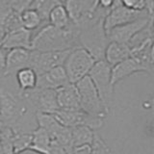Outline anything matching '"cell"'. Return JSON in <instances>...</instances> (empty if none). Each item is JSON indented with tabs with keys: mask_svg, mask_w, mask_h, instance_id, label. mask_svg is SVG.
<instances>
[{
	"mask_svg": "<svg viewBox=\"0 0 154 154\" xmlns=\"http://www.w3.org/2000/svg\"><path fill=\"white\" fill-rule=\"evenodd\" d=\"M71 154H91V147L89 144H87V146H76L73 148Z\"/></svg>",
	"mask_w": 154,
	"mask_h": 154,
	"instance_id": "cell-31",
	"label": "cell"
},
{
	"mask_svg": "<svg viewBox=\"0 0 154 154\" xmlns=\"http://www.w3.org/2000/svg\"><path fill=\"white\" fill-rule=\"evenodd\" d=\"M111 66L105 60L96 61L89 73L101 101L109 112L114 100V85L111 79Z\"/></svg>",
	"mask_w": 154,
	"mask_h": 154,
	"instance_id": "cell-5",
	"label": "cell"
},
{
	"mask_svg": "<svg viewBox=\"0 0 154 154\" xmlns=\"http://www.w3.org/2000/svg\"><path fill=\"white\" fill-rule=\"evenodd\" d=\"M60 4H62L61 0H34L30 8L36 10L42 17V20L48 23L47 20L50 12Z\"/></svg>",
	"mask_w": 154,
	"mask_h": 154,
	"instance_id": "cell-26",
	"label": "cell"
},
{
	"mask_svg": "<svg viewBox=\"0 0 154 154\" xmlns=\"http://www.w3.org/2000/svg\"><path fill=\"white\" fill-rule=\"evenodd\" d=\"M115 4V0H98V7L105 11H110Z\"/></svg>",
	"mask_w": 154,
	"mask_h": 154,
	"instance_id": "cell-32",
	"label": "cell"
},
{
	"mask_svg": "<svg viewBox=\"0 0 154 154\" xmlns=\"http://www.w3.org/2000/svg\"><path fill=\"white\" fill-rule=\"evenodd\" d=\"M148 129H149V132L152 133V134L154 135V117H153V119H152V120H151L150 124H149Z\"/></svg>",
	"mask_w": 154,
	"mask_h": 154,
	"instance_id": "cell-35",
	"label": "cell"
},
{
	"mask_svg": "<svg viewBox=\"0 0 154 154\" xmlns=\"http://www.w3.org/2000/svg\"><path fill=\"white\" fill-rule=\"evenodd\" d=\"M94 131L87 126H75L71 128V138L73 148L81 146H91L94 137Z\"/></svg>",
	"mask_w": 154,
	"mask_h": 154,
	"instance_id": "cell-22",
	"label": "cell"
},
{
	"mask_svg": "<svg viewBox=\"0 0 154 154\" xmlns=\"http://www.w3.org/2000/svg\"><path fill=\"white\" fill-rule=\"evenodd\" d=\"M47 22L57 28H66L70 25L71 20L64 4L58 5L52 10L48 16Z\"/></svg>",
	"mask_w": 154,
	"mask_h": 154,
	"instance_id": "cell-23",
	"label": "cell"
},
{
	"mask_svg": "<svg viewBox=\"0 0 154 154\" xmlns=\"http://www.w3.org/2000/svg\"><path fill=\"white\" fill-rule=\"evenodd\" d=\"M146 12V10L142 12H137L124 7L120 0H115V4L112 9L108 12L104 19V28L106 33L112 30L113 28L124 25L138 19L140 17Z\"/></svg>",
	"mask_w": 154,
	"mask_h": 154,
	"instance_id": "cell-11",
	"label": "cell"
},
{
	"mask_svg": "<svg viewBox=\"0 0 154 154\" xmlns=\"http://www.w3.org/2000/svg\"><path fill=\"white\" fill-rule=\"evenodd\" d=\"M21 94L22 97L28 101L29 104L34 109H36V113L52 115L57 110H59L56 90L35 88L33 90L21 93Z\"/></svg>",
	"mask_w": 154,
	"mask_h": 154,
	"instance_id": "cell-8",
	"label": "cell"
},
{
	"mask_svg": "<svg viewBox=\"0 0 154 154\" xmlns=\"http://www.w3.org/2000/svg\"><path fill=\"white\" fill-rule=\"evenodd\" d=\"M137 72H146V69L137 59L130 57L112 66V69H111L112 84L115 86L119 82L127 78L134 73H137Z\"/></svg>",
	"mask_w": 154,
	"mask_h": 154,
	"instance_id": "cell-17",
	"label": "cell"
},
{
	"mask_svg": "<svg viewBox=\"0 0 154 154\" xmlns=\"http://www.w3.org/2000/svg\"><path fill=\"white\" fill-rule=\"evenodd\" d=\"M79 29L72 23L66 28L45 24L32 38V50L38 52L65 51L79 47Z\"/></svg>",
	"mask_w": 154,
	"mask_h": 154,
	"instance_id": "cell-1",
	"label": "cell"
},
{
	"mask_svg": "<svg viewBox=\"0 0 154 154\" xmlns=\"http://www.w3.org/2000/svg\"><path fill=\"white\" fill-rule=\"evenodd\" d=\"M20 21L22 27L31 32L42 27V24L45 23L38 13L32 8H28L20 13Z\"/></svg>",
	"mask_w": 154,
	"mask_h": 154,
	"instance_id": "cell-24",
	"label": "cell"
},
{
	"mask_svg": "<svg viewBox=\"0 0 154 154\" xmlns=\"http://www.w3.org/2000/svg\"><path fill=\"white\" fill-rule=\"evenodd\" d=\"M108 11L98 7L94 17L77 25L79 29V45L85 48L95 61L104 60V53L109 41L104 28V19Z\"/></svg>",
	"mask_w": 154,
	"mask_h": 154,
	"instance_id": "cell-2",
	"label": "cell"
},
{
	"mask_svg": "<svg viewBox=\"0 0 154 154\" xmlns=\"http://www.w3.org/2000/svg\"><path fill=\"white\" fill-rule=\"evenodd\" d=\"M34 0H5L10 7L13 8L14 11L20 14L22 11L30 8Z\"/></svg>",
	"mask_w": 154,
	"mask_h": 154,
	"instance_id": "cell-28",
	"label": "cell"
},
{
	"mask_svg": "<svg viewBox=\"0 0 154 154\" xmlns=\"http://www.w3.org/2000/svg\"><path fill=\"white\" fill-rule=\"evenodd\" d=\"M143 106V108L146 110H154V91L150 97H149V99L144 101Z\"/></svg>",
	"mask_w": 154,
	"mask_h": 154,
	"instance_id": "cell-33",
	"label": "cell"
},
{
	"mask_svg": "<svg viewBox=\"0 0 154 154\" xmlns=\"http://www.w3.org/2000/svg\"><path fill=\"white\" fill-rule=\"evenodd\" d=\"M63 4L75 25L91 19L98 9V0H66Z\"/></svg>",
	"mask_w": 154,
	"mask_h": 154,
	"instance_id": "cell-12",
	"label": "cell"
},
{
	"mask_svg": "<svg viewBox=\"0 0 154 154\" xmlns=\"http://www.w3.org/2000/svg\"><path fill=\"white\" fill-rule=\"evenodd\" d=\"M32 50L28 49H12L6 53L5 58V69L3 71L4 76L16 74L25 67H30Z\"/></svg>",
	"mask_w": 154,
	"mask_h": 154,
	"instance_id": "cell-13",
	"label": "cell"
},
{
	"mask_svg": "<svg viewBox=\"0 0 154 154\" xmlns=\"http://www.w3.org/2000/svg\"><path fill=\"white\" fill-rule=\"evenodd\" d=\"M32 33L33 32L21 27L9 33L0 42V45L5 51L19 48L32 50Z\"/></svg>",
	"mask_w": 154,
	"mask_h": 154,
	"instance_id": "cell-15",
	"label": "cell"
},
{
	"mask_svg": "<svg viewBox=\"0 0 154 154\" xmlns=\"http://www.w3.org/2000/svg\"><path fill=\"white\" fill-rule=\"evenodd\" d=\"M131 57V47L125 43L109 42L104 53V60L111 66Z\"/></svg>",
	"mask_w": 154,
	"mask_h": 154,
	"instance_id": "cell-19",
	"label": "cell"
},
{
	"mask_svg": "<svg viewBox=\"0 0 154 154\" xmlns=\"http://www.w3.org/2000/svg\"><path fill=\"white\" fill-rule=\"evenodd\" d=\"M75 85L79 94L80 109L90 116L104 119L109 112L101 101L97 91L89 75L77 82Z\"/></svg>",
	"mask_w": 154,
	"mask_h": 154,
	"instance_id": "cell-4",
	"label": "cell"
},
{
	"mask_svg": "<svg viewBox=\"0 0 154 154\" xmlns=\"http://www.w3.org/2000/svg\"><path fill=\"white\" fill-rule=\"evenodd\" d=\"M21 27L20 14L10 7L5 0H0V42L9 33Z\"/></svg>",
	"mask_w": 154,
	"mask_h": 154,
	"instance_id": "cell-14",
	"label": "cell"
},
{
	"mask_svg": "<svg viewBox=\"0 0 154 154\" xmlns=\"http://www.w3.org/2000/svg\"><path fill=\"white\" fill-rule=\"evenodd\" d=\"M46 154H67V152L59 143H57L54 140H52L50 143V146L47 149Z\"/></svg>",
	"mask_w": 154,
	"mask_h": 154,
	"instance_id": "cell-30",
	"label": "cell"
},
{
	"mask_svg": "<svg viewBox=\"0 0 154 154\" xmlns=\"http://www.w3.org/2000/svg\"><path fill=\"white\" fill-rule=\"evenodd\" d=\"M17 82L21 93L35 89L37 87L38 74L31 67H25L16 73Z\"/></svg>",
	"mask_w": 154,
	"mask_h": 154,
	"instance_id": "cell-21",
	"label": "cell"
},
{
	"mask_svg": "<svg viewBox=\"0 0 154 154\" xmlns=\"http://www.w3.org/2000/svg\"><path fill=\"white\" fill-rule=\"evenodd\" d=\"M5 58H6V53L0 45V72H3L5 69Z\"/></svg>",
	"mask_w": 154,
	"mask_h": 154,
	"instance_id": "cell-34",
	"label": "cell"
},
{
	"mask_svg": "<svg viewBox=\"0 0 154 154\" xmlns=\"http://www.w3.org/2000/svg\"><path fill=\"white\" fill-rule=\"evenodd\" d=\"M124 7L137 12H142L146 10V0H120Z\"/></svg>",
	"mask_w": 154,
	"mask_h": 154,
	"instance_id": "cell-29",
	"label": "cell"
},
{
	"mask_svg": "<svg viewBox=\"0 0 154 154\" xmlns=\"http://www.w3.org/2000/svg\"><path fill=\"white\" fill-rule=\"evenodd\" d=\"M52 139L45 129L38 126L32 131V143L29 150L38 154H46Z\"/></svg>",
	"mask_w": 154,
	"mask_h": 154,
	"instance_id": "cell-20",
	"label": "cell"
},
{
	"mask_svg": "<svg viewBox=\"0 0 154 154\" xmlns=\"http://www.w3.org/2000/svg\"><path fill=\"white\" fill-rule=\"evenodd\" d=\"M11 141L14 148V154H21L24 151L29 150V148H30L32 143V132L24 133L13 129L11 134Z\"/></svg>",
	"mask_w": 154,
	"mask_h": 154,
	"instance_id": "cell-25",
	"label": "cell"
},
{
	"mask_svg": "<svg viewBox=\"0 0 154 154\" xmlns=\"http://www.w3.org/2000/svg\"><path fill=\"white\" fill-rule=\"evenodd\" d=\"M153 2H154V0H153Z\"/></svg>",
	"mask_w": 154,
	"mask_h": 154,
	"instance_id": "cell-38",
	"label": "cell"
},
{
	"mask_svg": "<svg viewBox=\"0 0 154 154\" xmlns=\"http://www.w3.org/2000/svg\"><path fill=\"white\" fill-rule=\"evenodd\" d=\"M65 1H66V0H61V2H62V3H64Z\"/></svg>",
	"mask_w": 154,
	"mask_h": 154,
	"instance_id": "cell-36",
	"label": "cell"
},
{
	"mask_svg": "<svg viewBox=\"0 0 154 154\" xmlns=\"http://www.w3.org/2000/svg\"><path fill=\"white\" fill-rule=\"evenodd\" d=\"M153 21V18L149 17L147 12H146L142 17L130 23L124 25L113 28L107 32V38L109 42H116L120 43L129 45L133 38L144 28H146Z\"/></svg>",
	"mask_w": 154,
	"mask_h": 154,
	"instance_id": "cell-9",
	"label": "cell"
},
{
	"mask_svg": "<svg viewBox=\"0 0 154 154\" xmlns=\"http://www.w3.org/2000/svg\"><path fill=\"white\" fill-rule=\"evenodd\" d=\"M69 83V81L67 79L64 66H58L38 74L36 88L57 90Z\"/></svg>",
	"mask_w": 154,
	"mask_h": 154,
	"instance_id": "cell-16",
	"label": "cell"
},
{
	"mask_svg": "<svg viewBox=\"0 0 154 154\" xmlns=\"http://www.w3.org/2000/svg\"><path fill=\"white\" fill-rule=\"evenodd\" d=\"M27 108L17 95L0 88V130L14 128L20 119L25 116Z\"/></svg>",
	"mask_w": 154,
	"mask_h": 154,
	"instance_id": "cell-6",
	"label": "cell"
},
{
	"mask_svg": "<svg viewBox=\"0 0 154 154\" xmlns=\"http://www.w3.org/2000/svg\"><path fill=\"white\" fill-rule=\"evenodd\" d=\"M70 50L49 52H38L32 50L30 67L37 72V74H40L55 69V67L63 66Z\"/></svg>",
	"mask_w": 154,
	"mask_h": 154,
	"instance_id": "cell-10",
	"label": "cell"
},
{
	"mask_svg": "<svg viewBox=\"0 0 154 154\" xmlns=\"http://www.w3.org/2000/svg\"><path fill=\"white\" fill-rule=\"evenodd\" d=\"M59 109H80L79 94L75 84L69 83L56 90Z\"/></svg>",
	"mask_w": 154,
	"mask_h": 154,
	"instance_id": "cell-18",
	"label": "cell"
},
{
	"mask_svg": "<svg viewBox=\"0 0 154 154\" xmlns=\"http://www.w3.org/2000/svg\"><path fill=\"white\" fill-rule=\"evenodd\" d=\"M52 115L62 125L69 128L83 125L94 131L101 128L104 124V119L90 116L81 109H59Z\"/></svg>",
	"mask_w": 154,
	"mask_h": 154,
	"instance_id": "cell-7",
	"label": "cell"
},
{
	"mask_svg": "<svg viewBox=\"0 0 154 154\" xmlns=\"http://www.w3.org/2000/svg\"><path fill=\"white\" fill-rule=\"evenodd\" d=\"M96 61L83 47L71 49L64 63V69L69 83L76 84L84 77L88 76Z\"/></svg>",
	"mask_w": 154,
	"mask_h": 154,
	"instance_id": "cell-3",
	"label": "cell"
},
{
	"mask_svg": "<svg viewBox=\"0 0 154 154\" xmlns=\"http://www.w3.org/2000/svg\"><path fill=\"white\" fill-rule=\"evenodd\" d=\"M1 134H2V132H1V130H0V136H1Z\"/></svg>",
	"mask_w": 154,
	"mask_h": 154,
	"instance_id": "cell-37",
	"label": "cell"
},
{
	"mask_svg": "<svg viewBox=\"0 0 154 154\" xmlns=\"http://www.w3.org/2000/svg\"><path fill=\"white\" fill-rule=\"evenodd\" d=\"M91 154H113L112 150L97 133H94L93 143L91 144Z\"/></svg>",
	"mask_w": 154,
	"mask_h": 154,
	"instance_id": "cell-27",
	"label": "cell"
}]
</instances>
